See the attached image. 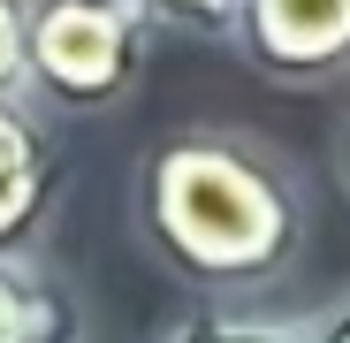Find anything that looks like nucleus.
<instances>
[{
    "mask_svg": "<svg viewBox=\"0 0 350 343\" xmlns=\"http://www.w3.org/2000/svg\"><path fill=\"white\" fill-rule=\"evenodd\" d=\"M137 244L206 298H259L312 244L305 191L267 138L244 130H167L130 168Z\"/></svg>",
    "mask_w": 350,
    "mask_h": 343,
    "instance_id": "f257e3e1",
    "label": "nucleus"
},
{
    "mask_svg": "<svg viewBox=\"0 0 350 343\" xmlns=\"http://www.w3.org/2000/svg\"><path fill=\"white\" fill-rule=\"evenodd\" d=\"M145 0H23V99L46 114H114L152 53Z\"/></svg>",
    "mask_w": 350,
    "mask_h": 343,
    "instance_id": "f03ea898",
    "label": "nucleus"
},
{
    "mask_svg": "<svg viewBox=\"0 0 350 343\" xmlns=\"http://www.w3.org/2000/svg\"><path fill=\"white\" fill-rule=\"evenodd\" d=\"M228 46L267 84H289V92L342 84L350 77V0H244Z\"/></svg>",
    "mask_w": 350,
    "mask_h": 343,
    "instance_id": "7ed1b4c3",
    "label": "nucleus"
},
{
    "mask_svg": "<svg viewBox=\"0 0 350 343\" xmlns=\"http://www.w3.org/2000/svg\"><path fill=\"white\" fill-rule=\"evenodd\" d=\"M69 160L53 123L31 99H0V252H38L53 206H62Z\"/></svg>",
    "mask_w": 350,
    "mask_h": 343,
    "instance_id": "20e7f679",
    "label": "nucleus"
},
{
    "mask_svg": "<svg viewBox=\"0 0 350 343\" xmlns=\"http://www.w3.org/2000/svg\"><path fill=\"white\" fill-rule=\"evenodd\" d=\"M0 343H84V298L38 252H0Z\"/></svg>",
    "mask_w": 350,
    "mask_h": 343,
    "instance_id": "39448f33",
    "label": "nucleus"
},
{
    "mask_svg": "<svg viewBox=\"0 0 350 343\" xmlns=\"http://www.w3.org/2000/svg\"><path fill=\"white\" fill-rule=\"evenodd\" d=\"M160 343H320L312 320H267V313H228V305H206L191 320H175Z\"/></svg>",
    "mask_w": 350,
    "mask_h": 343,
    "instance_id": "423d86ee",
    "label": "nucleus"
},
{
    "mask_svg": "<svg viewBox=\"0 0 350 343\" xmlns=\"http://www.w3.org/2000/svg\"><path fill=\"white\" fill-rule=\"evenodd\" d=\"M152 23L175 31V38H198V46H228L237 38V8L244 0H145Z\"/></svg>",
    "mask_w": 350,
    "mask_h": 343,
    "instance_id": "0eeeda50",
    "label": "nucleus"
},
{
    "mask_svg": "<svg viewBox=\"0 0 350 343\" xmlns=\"http://www.w3.org/2000/svg\"><path fill=\"white\" fill-rule=\"evenodd\" d=\"M0 99H23V0H0Z\"/></svg>",
    "mask_w": 350,
    "mask_h": 343,
    "instance_id": "6e6552de",
    "label": "nucleus"
},
{
    "mask_svg": "<svg viewBox=\"0 0 350 343\" xmlns=\"http://www.w3.org/2000/svg\"><path fill=\"white\" fill-rule=\"evenodd\" d=\"M312 335H320V343H350V298H335V305L312 320Z\"/></svg>",
    "mask_w": 350,
    "mask_h": 343,
    "instance_id": "1a4fd4ad",
    "label": "nucleus"
},
{
    "mask_svg": "<svg viewBox=\"0 0 350 343\" xmlns=\"http://www.w3.org/2000/svg\"><path fill=\"white\" fill-rule=\"evenodd\" d=\"M335 183L350 199V107H342V123H335Z\"/></svg>",
    "mask_w": 350,
    "mask_h": 343,
    "instance_id": "9d476101",
    "label": "nucleus"
}]
</instances>
